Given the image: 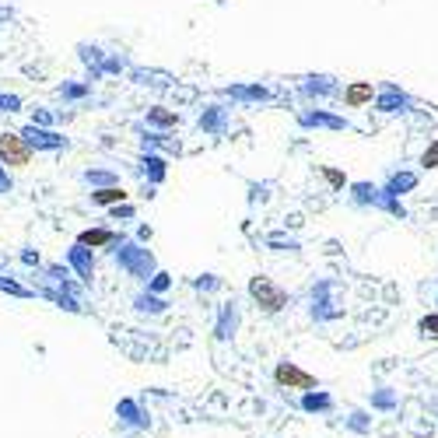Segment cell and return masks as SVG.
<instances>
[{
  "label": "cell",
  "mask_w": 438,
  "mask_h": 438,
  "mask_svg": "<svg viewBox=\"0 0 438 438\" xmlns=\"http://www.w3.org/2000/svg\"><path fill=\"white\" fill-rule=\"evenodd\" d=\"M109 256H112V263H116L126 277H134V280L144 284V288H148V280L162 270V266H158V256H155L144 242H137L134 235H119V242L109 249Z\"/></svg>",
  "instance_id": "6da1fadb"
},
{
  "label": "cell",
  "mask_w": 438,
  "mask_h": 438,
  "mask_svg": "<svg viewBox=\"0 0 438 438\" xmlns=\"http://www.w3.org/2000/svg\"><path fill=\"white\" fill-rule=\"evenodd\" d=\"M348 200H350L354 211H382V214H389V218H396V221H410L407 203L396 200V196H389V193L382 189V182H372V179H350Z\"/></svg>",
  "instance_id": "7a4b0ae2"
},
{
  "label": "cell",
  "mask_w": 438,
  "mask_h": 438,
  "mask_svg": "<svg viewBox=\"0 0 438 438\" xmlns=\"http://www.w3.org/2000/svg\"><path fill=\"white\" fill-rule=\"evenodd\" d=\"M246 291H249V298L260 305V312H266V316H277V312H284V309L291 305V295H288L273 277H263V273L249 277Z\"/></svg>",
  "instance_id": "3957f363"
},
{
  "label": "cell",
  "mask_w": 438,
  "mask_h": 438,
  "mask_svg": "<svg viewBox=\"0 0 438 438\" xmlns=\"http://www.w3.org/2000/svg\"><path fill=\"white\" fill-rule=\"evenodd\" d=\"M372 109H375L379 116H407V112L418 109V98H414L407 88H400L396 81H379Z\"/></svg>",
  "instance_id": "277c9868"
},
{
  "label": "cell",
  "mask_w": 438,
  "mask_h": 438,
  "mask_svg": "<svg viewBox=\"0 0 438 438\" xmlns=\"http://www.w3.org/2000/svg\"><path fill=\"white\" fill-rule=\"evenodd\" d=\"M341 91H344V81H341L337 74L316 71V74H302V78H298V98L309 102V105L326 102V98H341Z\"/></svg>",
  "instance_id": "5b68a950"
},
{
  "label": "cell",
  "mask_w": 438,
  "mask_h": 438,
  "mask_svg": "<svg viewBox=\"0 0 438 438\" xmlns=\"http://www.w3.org/2000/svg\"><path fill=\"white\" fill-rule=\"evenodd\" d=\"M295 123H298L302 130H326V134H341V130H350V119L344 116V112H333V109H316V105H309V109H298Z\"/></svg>",
  "instance_id": "8992f818"
},
{
  "label": "cell",
  "mask_w": 438,
  "mask_h": 438,
  "mask_svg": "<svg viewBox=\"0 0 438 438\" xmlns=\"http://www.w3.org/2000/svg\"><path fill=\"white\" fill-rule=\"evenodd\" d=\"M35 162V151L25 144V137L18 130H4L0 134V165L4 169H28Z\"/></svg>",
  "instance_id": "52a82bcc"
},
{
  "label": "cell",
  "mask_w": 438,
  "mask_h": 438,
  "mask_svg": "<svg viewBox=\"0 0 438 438\" xmlns=\"http://www.w3.org/2000/svg\"><path fill=\"white\" fill-rule=\"evenodd\" d=\"M18 134L25 137V144H28L35 155H57V151H67V148H71V137H64L60 130H42V126L25 123Z\"/></svg>",
  "instance_id": "ba28073f"
},
{
  "label": "cell",
  "mask_w": 438,
  "mask_h": 438,
  "mask_svg": "<svg viewBox=\"0 0 438 438\" xmlns=\"http://www.w3.org/2000/svg\"><path fill=\"white\" fill-rule=\"evenodd\" d=\"M273 382H277L280 389H298V393L319 389V379H316L312 372H305L302 365H295V361H277V365H273Z\"/></svg>",
  "instance_id": "9c48e42d"
},
{
  "label": "cell",
  "mask_w": 438,
  "mask_h": 438,
  "mask_svg": "<svg viewBox=\"0 0 438 438\" xmlns=\"http://www.w3.org/2000/svg\"><path fill=\"white\" fill-rule=\"evenodd\" d=\"M218 95L232 98L235 105H266V102H273V91L263 81H232V85L218 88Z\"/></svg>",
  "instance_id": "30bf717a"
},
{
  "label": "cell",
  "mask_w": 438,
  "mask_h": 438,
  "mask_svg": "<svg viewBox=\"0 0 438 438\" xmlns=\"http://www.w3.org/2000/svg\"><path fill=\"white\" fill-rule=\"evenodd\" d=\"M228 126H232V109L225 102H211L196 112V130L203 137H225Z\"/></svg>",
  "instance_id": "8fae6325"
},
{
  "label": "cell",
  "mask_w": 438,
  "mask_h": 438,
  "mask_svg": "<svg viewBox=\"0 0 438 438\" xmlns=\"http://www.w3.org/2000/svg\"><path fill=\"white\" fill-rule=\"evenodd\" d=\"M312 319L316 323H330V319H337L341 316V309L333 305V280L330 277H319L316 284H312Z\"/></svg>",
  "instance_id": "7c38bea8"
},
{
  "label": "cell",
  "mask_w": 438,
  "mask_h": 438,
  "mask_svg": "<svg viewBox=\"0 0 438 438\" xmlns=\"http://www.w3.org/2000/svg\"><path fill=\"white\" fill-rule=\"evenodd\" d=\"M64 263L74 270V277H78L85 288H91V280H95V266H98V260H95V249H88V246H81V242H74V246H67Z\"/></svg>",
  "instance_id": "4fadbf2b"
},
{
  "label": "cell",
  "mask_w": 438,
  "mask_h": 438,
  "mask_svg": "<svg viewBox=\"0 0 438 438\" xmlns=\"http://www.w3.org/2000/svg\"><path fill=\"white\" fill-rule=\"evenodd\" d=\"M239 326H242V309H239V302L232 298V302H225V305L218 309V319H214V341H218V344L235 341Z\"/></svg>",
  "instance_id": "5bb4252c"
},
{
  "label": "cell",
  "mask_w": 438,
  "mask_h": 438,
  "mask_svg": "<svg viewBox=\"0 0 438 438\" xmlns=\"http://www.w3.org/2000/svg\"><path fill=\"white\" fill-rule=\"evenodd\" d=\"M137 175H141L151 189H158V186L169 179V158L158 155V151H141V158H137Z\"/></svg>",
  "instance_id": "9a60e30c"
},
{
  "label": "cell",
  "mask_w": 438,
  "mask_h": 438,
  "mask_svg": "<svg viewBox=\"0 0 438 438\" xmlns=\"http://www.w3.org/2000/svg\"><path fill=\"white\" fill-rule=\"evenodd\" d=\"M418 182H421V172H414V169H389L386 179H382V189H386L389 196L403 200L407 193L418 189Z\"/></svg>",
  "instance_id": "2e32d148"
},
{
  "label": "cell",
  "mask_w": 438,
  "mask_h": 438,
  "mask_svg": "<svg viewBox=\"0 0 438 438\" xmlns=\"http://www.w3.org/2000/svg\"><path fill=\"white\" fill-rule=\"evenodd\" d=\"M116 418H119V425H123V428H134V432L151 428V418L144 414V407H141L134 396H123V400L116 403Z\"/></svg>",
  "instance_id": "e0dca14e"
},
{
  "label": "cell",
  "mask_w": 438,
  "mask_h": 438,
  "mask_svg": "<svg viewBox=\"0 0 438 438\" xmlns=\"http://www.w3.org/2000/svg\"><path fill=\"white\" fill-rule=\"evenodd\" d=\"M375 91L379 85H372V81H344L341 102H344V109H365L375 102Z\"/></svg>",
  "instance_id": "ac0fdd59"
},
{
  "label": "cell",
  "mask_w": 438,
  "mask_h": 438,
  "mask_svg": "<svg viewBox=\"0 0 438 438\" xmlns=\"http://www.w3.org/2000/svg\"><path fill=\"white\" fill-rule=\"evenodd\" d=\"M78 49V60L88 67V85H95V81H102L105 74H102V64H105V49L98 46V42H78L74 46Z\"/></svg>",
  "instance_id": "d6986e66"
},
{
  "label": "cell",
  "mask_w": 438,
  "mask_h": 438,
  "mask_svg": "<svg viewBox=\"0 0 438 438\" xmlns=\"http://www.w3.org/2000/svg\"><path fill=\"white\" fill-rule=\"evenodd\" d=\"M35 295L39 298H46V302H53L57 309H64V312H85V305H81V298H74V295H67V291H60V288H53V284H39L35 288Z\"/></svg>",
  "instance_id": "ffe728a7"
},
{
  "label": "cell",
  "mask_w": 438,
  "mask_h": 438,
  "mask_svg": "<svg viewBox=\"0 0 438 438\" xmlns=\"http://www.w3.org/2000/svg\"><path fill=\"white\" fill-rule=\"evenodd\" d=\"M134 312L137 316H165L169 312V298H162V295H151L148 288H141L137 295H134Z\"/></svg>",
  "instance_id": "44dd1931"
},
{
  "label": "cell",
  "mask_w": 438,
  "mask_h": 438,
  "mask_svg": "<svg viewBox=\"0 0 438 438\" xmlns=\"http://www.w3.org/2000/svg\"><path fill=\"white\" fill-rule=\"evenodd\" d=\"M144 119H148V126H151V130L169 134V130H175V126L182 123V112H179V109H169V105H151Z\"/></svg>",
  "instance_id": "7402d4cb"
},
{
  "label": "cell",
  "mask_w": 438,
  "mask_h": 438,
  "mask_svg": "<svg viewBox=\"0 0 438 438\" xmlns=\"http://www.w3.org/2000/svg\"><path fill=\"white\" fill-rule=\"evenodd\" d=\"M298 407H302L305 414H333L337 400H333V393H326V389H312V393H302V396H298Z\"/></svg>",
  "instance_id": "603a6c76"
},
{
  "label": "cell",
  "mask_w": 438,
  "mask_h": 438,
  "mask_svg": "<svg viewBox=\"0 0 438 438\" xmlns=\"http://www.w3.org/2000/svg\"><path fill=\"white\" fill-rule=\"evenodd\" d=\"M368 407H372L375 414H393V410L400 407V393H396L393 386H375V389L368 393Z\"/></svg>",
  "instance_id": "cb8c5ba5"
},
{
  "label": "cell",
  "mask_w": 438,
  "mask_h": 438,
  "mask_svg": "<svg viewBox=\"0 0 438 438\" xmlns=\"http://www.w3.org/2000/svg\"><path fill=\"white\" fill-rule=\"evenodd\" d=\"M74 242H81L88 249H112L119 242V232H112V228H85Z\"/></svg>",
  "instance_id": "d4e9b609"
},
{
  "label": "cell",
  "mask_w": 438,
  "mask_h": 438,
  "mask_svg": "<svg viewBox=\"0 0 438 438\" xmlns=\"http://www.w3.org/2000/svg\"><path fill=\"white\" fill-rule=\"evenodd\" d=\"M81 182H85V186H91V193H95V189H112V186H123L116 169H95V165L81 172Z\"/></svg>",
  "instance_id": "484cf974"
},
{
  "label": "cell",
  "mask_w": 438,
  "mask_h": 438,
  "mask_svg": "<svg viewBox=\"0 0 438 438\" xmlns=\"http://www.w3.org/2000/svg\"><path fill=\"white\" fill-rule=\"evenodd\" d=\"M126 78L137 88H169L172 85V74H165V71H148V67H134Z\"/></svg>",
  "instance_id": "4316f807"
},
{
  "label": "cell",
  "mask_w": 438,
  "mask_h": 438,
  "mask_svg": "<svg viewBox=\"0 0 438 438\" xmlns=\"http://www.w3.org/2000/svg\"><path fill=\"white\" fill-rule=\"evenodd\" d=\"M141 130V144H144V151H158V148H165L169 155H179V141L169 137V134H158V130H144V126H137Z\"/></svg>",
  "instance_id": "83f0119b"
},
{
  "label": "cell",
  "mask_w": 438,
  "mask_h": 438,
  "mask_svg": "<svg viewBox=\"0 0 438 438\" xmlns=\"http://www.w3.org/2000/svg\"><path fill=\"white\" fill-rule=\"evenodd\" d=\"M88 196H91V203H95V207H105V211H112V207H119V203H130L123 186H112V189H95V193H88Z\"/></svg>",
  "instance_id": "f1b7e54d"
},
{
  "label": "cell",
  "mask_w": 438,
  "mask_h": 438,
  "mask_svg": "<svg viewBox=\"0 0 438 438\" xmlns=\"http://www.w3.org/2000/svg\"><path fill=\"white\" fill-rule=\"evenodd\" d=\"M57 95L64 102H85V98H91V85L88 81H64V85H57Z\"/></svg>",
  "instance_id": "f546056e"
},
{
  "label": "cell",
  "mask_w": 438,
  "mask_h": 438,
  "mask_svg": "<svg viewBox=\"0 0 438 438\" xmlns=\"http://www.w3.org/2000/svg\"><path fill=\"white\" fill-rule=\"evenodd\" d=\"M263 242H266V249H273V253H302V242L291 239V235H284V232H270Z\"/></svg>",
  "instance_id": "4dcf8cb0"
},
{
  "label": "cell",
  "mask_w": 438,
  "mask_h": 438,
  "mask_svg": "<svg viewBox=\"0 0 438 438\" xmlns=\"http://www.w3.org/2000/svg\"><path fill=\"white\" fill-rule=\"evenodd\" d=\"M134 71V64H130V57L126 53H105V64H102V74L109 78V74H130Z\"/></svg>",
  "instance_id": "1f68e13d"
},
{
  "label": "cell",
  "mask_w": 438,
  "mask_h": 438,
  "mask_svg": "<svg viewBox=\"0 0 438 438\" xmlns=\"http://www.w3.org/2000/svg\"><path fill=\"white\" fill-rule=\"evenodd\" d=\"M344 428L354 432V435H368L372 432V414L368 410H350L348 418H344Z\"/></svg>",
  "instance_id": "d6a6232c"
},
{
  "label": "cell",
  "mask_w": 438,
  "mask_h": 438,
  "mask_svg": "<svg viewBox=\"0 0 438 438\" xmlns=\"http://www.w3.org/2000/svg\"><path fill=\"white\" fill-rule=\"evenodd\" d=\"M0 291L11 295V298H35V288H25L21 280H14L7 273H0Z\"/></svg>",
  "instance_id": "836d02e7"
},
{
  "label": "cell",
  "mask_w": 438,
  "mask_h": 438,
  "mask_svg": "<svg viewBox=\"0 0 438 438\" xmlns=\"http://www.w3.org/2000/svg\"><path fill=\"white\" fill-rule=\"evenodd\" d=\"M319 175H323V182H326V186H330L333 193H344V189L350 186L348 175L341 172V169H333V165H323V169H319Z\"/></svg>",
  "instance_id": "e575fe53"
},
{
  "label": "cell",
  "mask_w": 438,
  "mask_h": 438,
  "mask_svg": "<svg viewBox=\"0 0 438 438\" xmlns=\"http://www.w3.org/2000/svg\"><path fill=\"white\" fill-rule=\"evenodd\" d=\"M225 288V280L218 277V273H200V277H193V291L196 295H214V291H221Z\"/></svg>",
  "instance_id": "d590c367"
},
{
  "label": "cell",
  "mask_w": 438,
  "mask_h": 438,
  "mask_svg": "<svg viewBox=\"0 0 438 438\" xmlns=\"http://www.w3.org/2000/svg\"><path fill=\"white\" fill-rule=\"evenodd\" d=\"M25 109V98L14 95V91H0V116H14Z\"/></svg>",
  "instance_id": "8d00e7d4"
},
{
  "label": "cell",
  "mask_w": 438,
  "mask_h": 438,
  "mask_svg": "<svg viewBox=\"0 0 438 438\" xmlns=\"http://www.w3.org/2000/svg\"><path fill=\"white\" fill-rule=\"evenodd\" d=\"M418 333L425 341H438V312H428V316L418 319Z\"/></svg>",
  "instance_id": "74e56055"
},
{
  "label": "cell",
  "mask_w": 438,
  "mask_h": 438,
  "mask_svg": "<svg viewBox=\"0 0 438 438\" xmlns=\"http://www.w3.org/2000/svg\"><path fill=\"white\" fill-rule=\"evenodd\" d=\"M418 165H421L425 172H435V169H438V137H435V141H428V148L421 151Z\"/></svg>",
  "instance_id": "f35d334b"
},
{
  "label": "cell",
  "mask_w": 438,
  "mask_h": 438,
  "mask_svg": "<svg viewBox=\"0 0 438 438\" xmlns=\"http://www.w3.org/2000/svg\"><path fill=\"white\" fill-rule=\"evenodd\" d=\"M169 288H172V273H169V270H158V273L148 280V291H151V295H162V298H165Z\"/></svg>",
  "instance_id": "ab89813d"
},
{
  "label": "cell",
  "mask_w": 438,
  "mask_h": 438,
  "mask_svg": "<svg viewBox=\"0 0 438 438\" xmlns=\"http://www.w3.org/2000/svg\"><path fill=\"white\" fill-rule=\"evenodd\" d=\"M270 189H273L270 179H263V182H249V203H253V207H256V203H266V200H270Z\"/></svg>",
  "instance_id": "60d3db41"
},
{
  "label": "cell",
  "mask_w": 438,
  "mask_h": 438,
  "mask_svg": "<svg viewBox=\"0 0 438 438\" xmlns=\"http://www.w3.org/2000/svg\"><path fill=\"white\" fill-rule=\"evenodd\" d=\"M28 123H32V126H42V130H53V112H49L46 105H35Z\"/></svg>",
  "instance_id": "b9f144b4"
},
{
  "label": "cell",
  "mask_w": 438,
  "mask_h": 438,
  "mask_svg": "<svg viewBox=\"0 0 438 438\" xmlns=\"http://www.w3.org/2000/svg\"><path fill=\"white\" fill-rule=\"evenodd\" d=\"M134 218H137V207L134 203H119V207L109 211V221H134Z\"/></svg>",
  "instance_id": "7bdbcfd3"
},
{
  "label": "cell",
  "mask_w": 438,
  "mask_h": 438,
  "mask_svg": "<svg viewBox=\"0 0 438 438\" xmlns=\"http://www.w3.org/2000/svg\"><path fill=\"white\" fill-rule=\"evenodd\" d=\"M7 193H14V175H11V169L0 165V196H7Z\"/></svg>",
  "instance_id": "ee69618b"
},
{
  "label": "cell",
  "mask_w": 438,
  "mask_h": 438,
  "mask_svg": "<svg viewBox=\"0 0 438 438\" xmlns=\"http://www.w3.org/2000/svg\"><path fill=\"white\" fill-rule=\"evenodd\" d=\"M21 263H25V266H42V256H39L32 246H25V249H21Z\"/></svg>",
  "instance_id": "f6af8a7d"
},
{
  "label": "cell",
  "mask_w": 438,
  "mask_h": 438,
  "mask_svg": "<svg viewBox=\"0 0 438 438\" xmlns=\"http://www.w3.org/2000/svg\"><path fill=\"white\" fill-rule=\"evenodd\" d=\"M151 235H155V232H151V225H137V232H134V239H137V242H144V246L151 242Z\"/></svg>",
  "instance_id": "bcb514c9"
},
{
  "label": "cell",
  "mask_w": 438,
  "mask_h": 438,
  "mask_svg": "<svg viewBox=\"0 0 438 438\" xmlns=\"http://www.w3.org/2000/svg\"><path fill=\"white\" fill-rule=\"evenodd\" d=\"M435 288H438V284H435Z\"/></svg>",
  "instance_id": "7dc6e473"
}]
</instances>
